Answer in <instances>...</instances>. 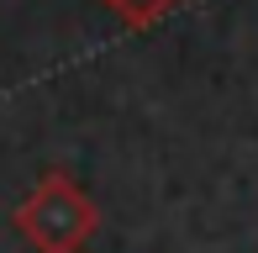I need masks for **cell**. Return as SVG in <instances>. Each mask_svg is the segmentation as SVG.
Segmentation results:
<instances>
[{
	"label": "cell",
	"instance_id": "cell-1",
	"mask_svg": "<svg viewBox=\"0 0 258 253\" xmlns=\"http://www.w3.org/2000/svg\"><path fill=\"white\" fill-rule=\"evenodd\" d=\"M100 211L63 169H48V174L32 185V195L16 206V232L27 237L37 253H79L95 237Z\"/></svg>",
	"mask_w": 258,
	"mask_h": 253
},
{
	"label": "cell",
	"instance_id": "cell-2",
	"mask_svg": "<svg viewBox=\"0 0 258 253\" xmlns=\"http://www.w3.org/2000/svg\"><path fill=\"white\" fill-rule=\"evenodd\" d=\"M105 6H111L126 27H153L158 16H169V11L179 6V0H105Z\"/></svg>",
	"mask_w": 258,
	"mask_h": 253
}]
</instances>
